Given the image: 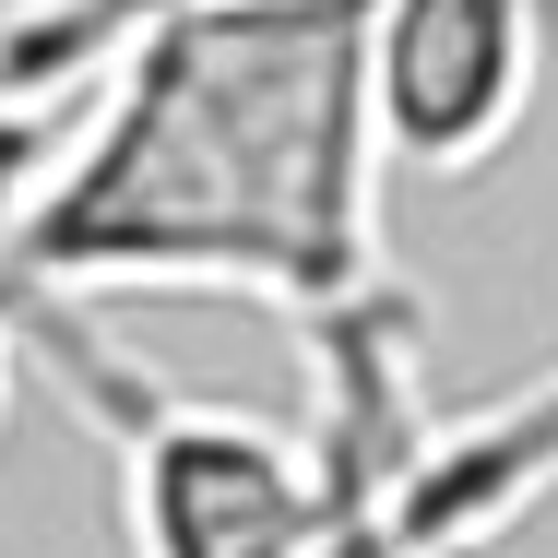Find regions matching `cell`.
<instances>
[{"label":"cell","mask_w":558,"mask_h":558,"mask_svg":"<svg viewBox=\"0 0 558 558\" xmlns=\"http://www.w3.org/2000/svg\"><path fill=\"white\" fill-rule=\"evenodd\" d=\"M0 274L262 298L286 322L380 286L368 0H155L0 215Z\"/></svg>","instance_id":"obj_1"},{"label":"cell","mask_w":558,"mask_h":558,"mask_svg":"<svg viewBox=\"0 0 558 558\" xmlns=\"http://www.w3.org/2000/svg\"><path fill=\"white\" fill-rule=\"evenodd\" d=\"M535 108V0H368L380 155L475 179Z\"/></svg>","instance_id":"obj_2"},{"label":"cell","mask_w":558,"mask_h":558,"mask_svg":"<svg viewBox=\"0 0 558 558\" xmlns=\"http://www.w3.org/2000/svg\"><path fill=\"white\" fill-rule=\"evenodd\" d=\"M0 428H12V333H0Z\"/></svg>","instance_id":"obj_3"},{"label":"cell","mask_w":558,"mask_h":558,"mask_svg":"<svg viewBox=\"0 0 558 558\" xmlns=\"http://www.w3.org/2000/svg\"><path fill=\"white\" fill-rule=\"evenodd\" d=\"M119 12H131V24H143V12H155V0H119Z\"/></svg>","instance_id":"obj_4"}]
</instances>
